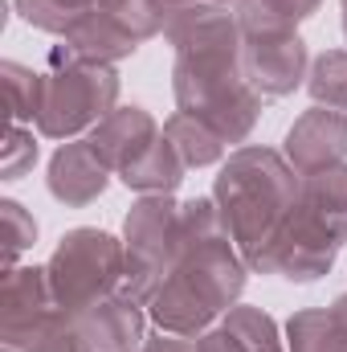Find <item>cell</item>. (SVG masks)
<instances>
[{
  "label": "cell",
  "mask_w": 347,
  "mask_h": 352,
  "mask_svg": "<svg viewBox=\"0 0 347 352\" xmlns=\"http://www.w3.org/2000/svg\"><path fill=\"white\" fill-rule=\"evenodd\" d=\"M110 164L98 156V148L86 140H66L53 160H49V192L62 201V205H74L82 209L90 201H98L110 184Z\"/></svg>",
  "instance_id": "obj_11"
},
{
  "label": "cell",
  "mask_w": 347,
  "mask_h": 352,
  "mask_svg": "<svg viewBox=\"0 0 347 352\" xmlns=\"http://www.w3.org/2000/svg\"><path fill=\"white\" fill-rule=\"evenodd\" d=\"M98 4L102 0H16V8L29 25H37L45 33H58V37H66V29L78 25Z\"/></svg>",
  "instance_id": "obj_19"
},
{
  "label": "cell",
  "mask_w": 347,
  "mask_h": 352,
  "mask_svg": "<svg viewBox=\"0 0 347 352\" xmlns=\"http://www.w3.org/2000/svg\"><path fill=\"white\" fill-rule=\"evenodd\" d=\"M164 131H168V140L176 144V152L184 156L188 168H204V164H217V160L229 156V144H225L208 123H200V119L188 115V111H176L172 119L164 123Z\"/></svg>",
  "instance_id": "obj_16"
},
{
  "label": "cell",
  "mask_w": 347,
  "mask_h": 352,
  "mask_svg": "<svg viewBox=\"0 0 347 352\" xmlns=\"http://www.w3.org/2000/svg\"><path fill=\"white\" fill-rule=\"evenodd\" d=\"M184 201L168 197H139V205L127 213L123 226V258H127V295H135L143 307L156 299V291L168 283L172 266L184 250Z\"/></svg>",
  "instance_id": "obj_6"
},
{
  "label": "cell",
  "mask_w": 347,
  "mask_h": 352,
  "mask_svg": "<svg viewBox=\"0 0 347 352\" xmlns=\"http://www.w3.org/2000/svg\"><path fill=\"white\" fill-rule=\"evenodd\" d=\"M290 168L298 176L323 173L347 164V111L331 107H311L294 119V127L286 131V152Z\"/></svg>",
  "instance_id": "obj_9"
},
{
  "label": "cell",
  "mask_w": 347,
  "mask_h": 352,
  "mask_svg": "<svg viewBox=\"0 0 347 352\" xmlns=\"http://www.w3.org/2000/svg\"><path fill=\"white\" fill-rule=\"evenodd\" d=\"M164 127L143 111V107H115L94 131H90V144L98 148V156L110 164V173L119 176Z\"/></svg>",
  "instance_id": "obj_12"
},
{
  "label": "cell",
  "mask_w": 347,
  "mask_h": 352,
  "mask_svg": "<svg viewBox=\"0 0 347 352\" xmlns=\"http://www.w3.org/2000/svg\"><path fill=\"white\" fill-rule=\"evenodd\" d=\"M302 176L290 168V160L274 148H237L213 184V201L221 205L237 250L246 254L250 270L265 266L294 201H298Z\"/></svg>",
  "instance_id": "obj_2"
},
{
  "label": "cell",
  "mask_w": 347,
  "mask_h": 352,
  "mask_svg": "<svg viewBox=\"0 0 347 352\" xmlns=\"http://www.w3.org/2000/svg\"><path fill=\"white\" fill-rule=\"evenodd\" d=\"M344 37H347V0H344Z\"/></svg>",
  "instance_id": "obj_26"
},
{
  "label": "cell",
  "mask_w": 347,
  "mask_h": 352,
  "mask_svg": "<svg viewBox=\"0 0 347 352\" xmlns=\"http://www.w3.org/2000/svg\"><path fill=\"white\" fill-rule=\"evenodd\" d=\"M0 221H4V258H8V270H12V266H21V254L33 250L37 221L21 201H0Z\"/></svg>",
  "instance_id": "obj_20"
},
{
  "label": "cell",
  "mask_w": 347,
  "mask_h": 352,
  "mask_svg": "<svg viewBox=\"0 0 347 352\" xmlns=\"http://www.w3.org/2000/svg\"><path fill=\"white\" fill-rule=\"evenodd\" d=\"M241 74L261 98H282L307 82V41L298 33H246Z\"/></svg>",
  "instance_id": "obj_8"
},
{
  "label": "cell",
  "mask_w": 347,
  "mask_h": 352,
  "mask_svg": "<svg viewBox=\"0 0 347 352\" xmlns=\"http://www.w3.org/2000/svg\"><path fill=\"white\" fill-rule=\"evenodd\" d=\"M347 242V164L302 176L298 201L261 266V274H282L290 283L323 278Z\"/></svg>",
  "instance_id": "obj_3"
},
{
  "label": "cell",
  "mask_w": 347,
  "mask_h": 352,
  "mask_svg": "<svg viewBox=\"0 0 347 352\" xmlns=\"http://www.w3.org/2000/svg\"><path fill=\"white\" fill-rule=\"evenodd\" d=\"M164 4H168V12H172V8H184V4H200V0H164Z\"/></svg>",
  "instance_id": "obj_24"
},
{
  "label": "cell",
  "mask_w": 347,
  "mask_h": 352,
  "mask_svg": "<svg viewBox=\"0 0 347 352\" xmlns=\"http://www.w3.org/2000/svg\"><path fill=\"white\" fill-rule=\"evenodd\" d=\"M58 316H66V311L53 299L45 266H12V270H4V311H0V344L4 349L29 344Z\"/></svg>",
  "instance_id": "obj_7"
},
{
  "label": "cell",
  "mask_w": 347,
  "mask_h": 352,
  "mask_svg": "<svg viewBox=\"0 0 347 352\" xmlns=\"http://www.w3.org/2000/svg\"><path fill=\"white\" fill-rule=\"evenodd\" d=\"M323 0H237V21L246 33H298L307 16L319 12Z\"/></svg>",
  "instance_id": "obj_15"
},
{
  "label": "cell",
  "mask_w": 347,
  "mask_h": 352,
  "mask_svg": "<svg viewBox=\"0 0 347 352\" xmlns=\"http://www.w3.org/2000/svg\"><path fill=\"white\" fill-rule=\"evenodd\" d=\"M221 4H237V0H221Z\"/></svg>",
  "instance_id": "obj_27"
},
{
  "label": "cell",
  "mask_w": 347,
  "mask_h": 352,
  "mask_svg": "<svg viewBox=\"0 0 347 352\" xmlns=\"http://www.w3.org/2000/svg\"><path fill=\"white\" fill-rule=\"evenodd\" d=\"M4 74V94H8V115L12 123H37L41 115V70H29L21 62H4L0 66Z\"/></svg>",
  "instance_id": "obj_18"
},
{
  "label": "cell",
  "mask_w": 347,
  "mask_h": 352,
  "mask_svg": "<svg viewBox=\"0 0 347 352\" xmlns=\"http://www.w3.org/2000/svg\"><path fill=\"white\" fill-rule=\"evenodd\" d=\"M37 164V135L21 123L8 127V144H4V160H0V173L4 180H21L25 173H33Z\"/></svg>",
  "instance_id": "obj_22"
},
{
  "label": "cell",
  "mask_w": 347,
  "mask_h": 352,
  "mask_svg": "<svg viewBox=\"0 0 347 352\" xmlns=\"http://www.w3.org/2000/svg\"><path fill=\"white\" fill-rule=\"evenodd\" d=\"M335 307H339V316L347 320V295H339V299H335Z\"/></svg>",
  "instance_id": "obj_25"
},
{
  "label": "cell",
  "mask_w": 347,
  "mask_h": 352,
  "mask_svg": "<svg viewBox=\"0 0 347 352\" xmlns=\"http://www.w3.org/2000/svg\"><path fill=\"white\" fill-rule=\"evenodd\" d=\"M184 176H188L184 156L176 152V144L168 140V131H160V135L119 173V180H123L127 188H135L139 197H168V192L180 188Z\"/></svg>",
  "instance_id": "obj_13"
},
{
  "label": "cell",
  "mask_w": 347,
  "mask_h": 352,
  "mask_svg": "<svg viewBox=\"0 0 347 352\" xmlns=\"http://www.w3.org/2000/svg\"><path fill=\"white\" fill-rule=\"evenodd\" d=\"M307 90H311L315 107L347 111V50H331V54L315 58V66L307 74Z\"/></svg>",
  "instance_id": "obj_17"
},
{
  "label": "cell",
  "mask_w": 347,
  "mask_h": 352,
  "mask_svg": "<svg viewBox=\"0 0 347 352\" xmlns=\"http://www.w3.org/2000/svg\"><path fill=\"white\" fill-rule=\"evenodd\" d=\"M49 270V287L53 299L66 316H82L94 303L119 295L127 287V258H123V242L110 238L106 230H70L53 258L45 263Z\"/></svg>",
  "instance_id": "obj_5"
},
{
  "label": "cell",
  "mask_w": 347,
  "mask_h": 352,
  "mask_svg": "<svg viewBox=\"0 0 347 352\" xmlns=\"http://www.w3.org/2000/svg\"><path fill=\"white\" fill-rule=\"evenodd\" d=\"M74 320L82 324V332H86L94 352H143V344H147V320L152 316H147V307L135 295L119 291V295L94 303L90 311L74 316Z\"/></svg>",
  "instance_id": "obj_10"
},
{
  "label": "cell",
  "mask_w": 347,
  "mask_h": 352,
  "mask_svg": "<svg viewBox=\"0 0 347 352\" xmlns=\"http://www.w3.org/2000/svg\"><path fill=\"white\" fill-rule=\"evenodd\" d=\"M119 98V74L115 66L82 62L62 41L49 50V70H41V115L37 135L45 140H74L82 131H94Z\"/></svg>",
  "instance_id": "obj_4"
},
{
  "label": "cell",
  "mask_w": 347,
  "mask_h": 352,
  "mask_svg": "<svg viewBox=\"0 0 347 352\" xmlns=\"http://www.w3.org/2000/svg\"><path fill=\"white\" fill-rule=\"evenodd\" d=\"M143 352H200V340L196 336H176V332H152Z\"/></svg>",
  "instance_id": "obj_23"
},
{
  "label": "cell",
  "mask_w": 347,
  "mask_h": 352,
  "mask_svg": "<svg viewBox=\"0 0 347 352\" xmlns=\"http://www.w3.org/2000/svg\"><path fill=\"white\" fill-rule=\"evenodd\" d=\"M286 352H347V320L339 307H307L286 324Z\"/></svg>",
  "instance_id": "obj_14"
},
{
  "label": "cell",
  "mask_w": 347,
  "mask_h": 352,
  "mask_svg": "<svg viewBox=\"0 0 347 352\" xmlns=\"http://www.w3.org/2000/svg\"><path fill=\"white\" fill-rule=\"evenodd\" d=\"M184 250L168 283L147 303V316L160 332L200 336L237 303L250 263L233 242V230L213 197L184 201Z\"/></svg>",
  "instance_id": "obj_1"
},
{
  "label": "cell",
  "mask_w": 347,
  "mask_h": 352,
  "mask_svg": "<svg viewBox=\"0 0 347 352\" xmlns=\"http://www.w3.org/2000/svg\"><path fill=\"white\" fill-rule=\"evenodd\" d=\"M16 352H94V349H90L86 332H82V324L74 316H58Z\"/></svg>",
  "instance_id": "obj_21"
}]
</instances>
